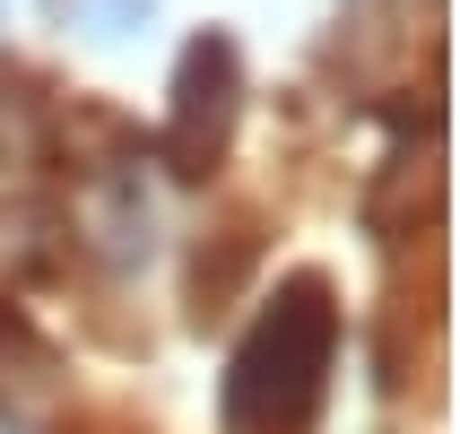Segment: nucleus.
Instances as JSON below:
<instances>
[{"mask_svg": "<svg viewBox=\"0 0 460 434\" xmlns=\"http://www.w3.org/2000/svg\"><path fill=\"white\" fill-rule=\"evenodd\" d=\"M339 348V305L322 279H287L270 296V313L252 322V339L234 348L226 391H217V417L226 434H296L322 400V374H331Z\"/></svg>", "mask_w": 460, "mask_h": 434, "instance_id": "nucleus-1", "label": "nucleus"}, {"mask_svg": "<svg viewBox=\"0 0 460 434\" xmlns=\"http://www.w3.org/2000/svg\"><path fill=\"white\" fill-rule=\"evenodd\" d=\"M234 113H243V52L226 35H191L174 70V122H165V165L174 174H208L234 139Z\"/></svg>", "mask_w": 460, "mask_h": 434, "instance_id": "nucleus-2", "label": "nucleus"}, {"mask_svg": "<svg viewBox=\"0 0 460 434\" xmlns=\"http://www.w3.org/2000/svg\"><path fill=\"white\" fill-rule=\"evenodd\" d=\"M35 139H44V96H35V78H26V70L0 61V165H26Z\"/></svg>", "mask_w": 460, "mask_h": 434, "instance_id": "nucleus-3", "label": "nucleus"}]
</instances>
